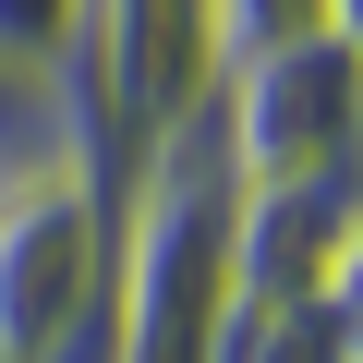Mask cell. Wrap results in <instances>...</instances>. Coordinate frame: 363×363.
<instances>
[{"instance_id": "6da1fadb", "label": "cell", "mask_w": 363, "mask_h": 363, "mask_svg": "<svg viewBox=\"0 0 363 363\" xmlns=\"http://www.w3.org/2000/svg\"><path fill=\"white\" fill-rule=\"evenodd\" d=\"M206 145L230 194H303L363 169V49L339 25L267 37L206 85Z\"/></svg>"}, {"instance_id": "7a4b0ae2", "label": "cell", "mask_w": 363, "mask_h": 363, "mask_svg": "<svg viewBox=\"0 0 363 363\" xmlns=\"http://www.w3.org/2000/svg\"><path fill=\"white\" fill-rule=\"evenodd\" d=\"M121 267V169L61 157L0 182V363H37L49 339H73L109 303Z\"/></svg>"}, {"instance_id": "3957f363", "label": "cell", "mask_w": 363, "mask_h": 363, "mask_svg": "<svg viewBox=\"0 0 363 363\" xmlns=\"http://www.w3.org/2000/svg\"><path fill=\"white\" fill-rule=\"evenodd\" d=\"M218 0H85V37H73V85L97 109L109 169H133L157 133H182L218 85Z\"/></svg>"}, {"instance_id": "277c9868", "label": "cell", "mask_w": 363, "mask_h": 363, "mask_svg": "<svg viewBox=\"0 0 363 363\" xmlns=\"http://www.w3.org/2000/svg\"><path fill=\"white\" fill-rule=\"evenodd\" d=\"M218 363H351V339H339L327 291H230Z\"/></svg>"}, {"instance_id": "5b68a950", "label": "cell", "mask_w": 363, "mask_h": 363, "mask_svg": "<svg viewBox=\"0 0 363 363\" xmlns=\"http://www.w3.org/2000/svg\"><path fill=\"white\" fill-rule=\"evenodd\" d=\"M73 37H85V0H0V61L73 73Z\"/></svg>"}, {"instance_id": "8992f818", "label": "cell", "mask_w": 363, "mask_h": 363, "mask_svg": "<svg viewBox=\"0 0 363 363\" xmlns=\"http://www.w3.org/2000/svg\"><path fill=\"white\" fill-rule=\"evenodd\" d=\"M303 25H327V0H218V49L242 61V49H267V37H303ZM218 61V73H230Z\"/></svg>"}, {"instance_id": "52a82bcc", "label": "cell", "mask_w": 363, "mask_h": 363, "mask_svg": "<svg viewBox=\"0 0 363 363\" xmlns=\"http://www.w3.org/2000/svg\"><path fill=\"white\" fill-rule=\"evenodd\" d=\"M327 315H339V339L363 363V182H351V230H339V267H327Z\"/></svg>"}, {"instance_id": "ba28073f", "label": "cell", "mask_w": 363, "mask_h": 363, "mask_svg": "<svg viewBox=\"0 0 363 363\" xmlns=\"http://www.w3.org/2000/svg\"><path fill=\"white\" fill-rule=\"evenodd\" d=\"M327 25H339V37H351V49H363V0H327Z\"/></svg>"}]
</instances>
